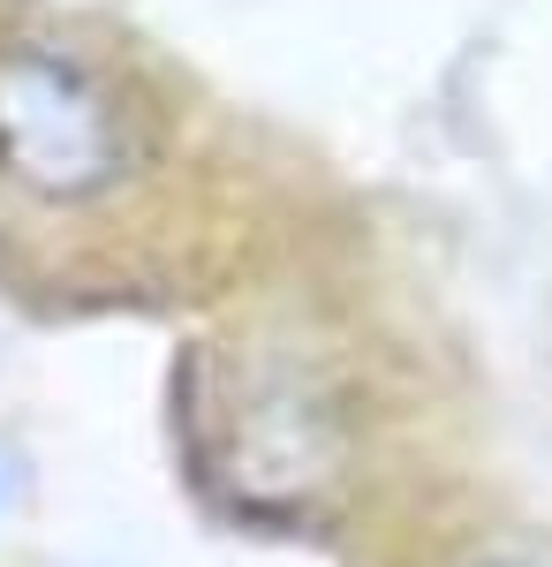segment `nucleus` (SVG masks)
Masks as SVG:
<instances>
[{
    "instance_id": "obj_1",
    "label": "nucleus",
    "mask_w": 552,
    "mask_h": 567,
    "mask_svg": "<svg viewBox=\"0 0 552 567\" xmlns=\"http://www.w3.org/2000/svg\"><path fill=\"white\" fill-rule=\"evenodd\" d=\"M0 175L39 197H91L122 175V122L76 61L8 53L0 61Z\"/></svg>"
}]
</instances>
